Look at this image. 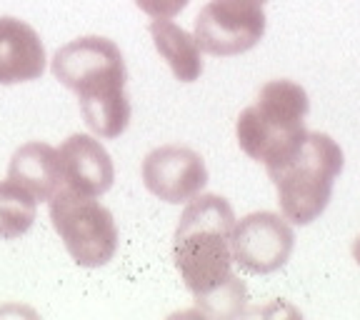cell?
I'll list each match as a JSON object with an SVG mask.
<instances>
[{
	"instance_id": "cell-1",
	"label": "cell",
	"mask_w": 360,
	"mask_h": 320,
	"mask_svg": "<svg viewBox=\"0 0 360 320\" xmlns=\"http://www.w3.org/2000/svg\"><path fill=\"white\" fill-rule=\"evenodd\" d=\"M236 213L223 196L191 198L173 238V260L198 305L210 315H236L245 300V286L233 276Z\"/></svg>"
},
{
	"instance_id": "cell-2",
	"label": "cell",
	"mask_w": 360,
	"mask_h": 320,
	"mask_svg": "<svg viewBox=\"0 0 360 320\" xmlns=\"http://www.w3.org/2000/svg\"><path fill=\"white\" fill-rule=\"evenodd\" d=\"M53 75L78 96L85 125L101 138H118L130 123L125 60L120 48L101 35L70 40L53 56Z\"/></svg>"
},
{
	"instance_id": "cell-3",
	"label": "cell",
	"mask_w": 360,
	"mask_h": 320,
	"mask_svg": "<svg viewBox=\"0 0 360 320\" xmlns=\"http://www.w3.org/2000/svg\"><path fill=\"white\" fill-rule=\"evenodd\" d=\"M308 93L292 80H270L260 88L258 101L240 113L236 123L238 146L248 158L268 168L285 163L303 146Z\"/></svg>"
},
{
	"instance_id": "cell-4",
	"label": "cell",
	"mask_w": 360,
	"mask_h": 320,
	"mask_svg": "<svg viewBox=\"0 0 360 320\" xmlns=\"http://www.w3.org/2000/svg\"><path fill=\"white\" fill-rule=\"evenodd\" d=\"M343 151L330 135L308 133L303 146L285 163L268 168L285 220L308 225L321 218L330 203L333 183L343 173Z\"/></svg>"
},
{
	"instance_id": "cell-5",
	"label": "cell",
	"mask_w": 360,
	"mask_h": 320,
	"mask_svg": "<svg viewBox=\"0 0 360 320\" xmlns=\"http://www.w3.org/2000/svg\"><path fill=\"white\" fill-rule=\"evenodd\" d=\"M48 203L53 228L80 268L110 263L118 250V228L105 205L65 186L58 188Z\"/></svg>"
},
{
	"instance_id": "cell-6",
	"label": "cell",
	"mask_w": 360,
	"mask_h": 320,
	"mask_svg": "<svg viewBox=\"0 0 360 320\" xmlns=\"http://www.w3.org/2000/svg\"><path fill=\"white\" fill-rule=\"evenodd\" d=\"M265 35V13L258 0H210L195 18V43L202 53L233 58L248 53Z\"/></svg>"
},
{
	"instance_id": "cell-7",
	"label": "cell",
	"mask_w": 360,
	"mask_h": 320,
	"mask_svg": "<svg viewBox=\"0 0 360 320\" xmlns=\"http://www.w3.org/2000/svg\"><path fill=\"white\" fill-rule=\"evenodd\" d=\"M233 263L250 276L276 273L290 258L295 233L278 213H250L233 228Z\"/></svg>"
},
{
	"instance_id": "cell-8",
	"label": "cell",
	"mask_w": 360,
	"mask_h": 320,
	"mask_svg": "<svg viewBox=\"0 0 360 320\" xmlns=\"http://www.w3.org/2000/svg\"><path fill=\"white\" fill-rule=\"evenodd\" d=\"M143 183L165 203H188L208 183L205 160L186 146H160L143 160Z\"/></svg>"
},
{
	"instance_id": "cell-9",
	"label": "cell",
	"mask_w": 360,
	"mask_h": 320,
	"mask_svg": "<svg viewBox=\"0 0 360 320\" xmlns=\"http://www.w3.org/2000/svg\"><path fill=\"white\" fill-rule=\"evenodd\" d=\"M63 186L83 196L98 198L112 188L115 168L108 151L93 135L75 133L58 151Z\"/></svg>"
},
{
	"instance_id": "cell-10",
	"label": "cell",
	"mask_w": 360,
	"mask_h": 320,
	"mask_svg": "<svg viewBox=\"0 0 360 320\" xmlns=\"http://www.w3.org/2000/svg\"><path fill=\"white\" fill-rule=\"evenodd\" d=\"M45 70V45L20 18H0V85L38 80Z\"/></svg>"
},
{
	"instance_id": "cell-11",
	"label": "cell",
	"mask_w": 360,
	"mask_h": 320,
	"mask_svg": "<svg viewBox=\"0 0 360 320\" xmlns=\"http://www.w3.org/2000/svg\"><path fill=\"white\" fill-rule=\"evenodd\" d=\"M8 180L22 186L35 200H51V196L63 186L58 151L48 143H25L11 158Z\"/></svg>"
},
{
	"instance_id": "cell-12",
	"label": "cell",
	"mask_w": 360,
	"mask_h": 320,
	"mask_svg": "<svg viewBox=\"0 0 360 320\" xmlns=\"http://www.w3.org/2000/svg\"><path fill=\"white\" fill-rule=\"evenodd\" d=\"M150 35L153 43H155V51L163 56V60L168 63L180 83H193V80L200 78V45L195 43V38L188 30L170 23L168 18H155L150 23Z\"/></svg>"
},
{
	"instance_id": "cell-13",
	"label": "cell",
	"mask_w": 360,
	"mask_h": 320,
	"mask_svg": "<svg viewBox=\"0 0 360 320\" xmlns=\"http://www.w3.org/2000/svg\"><path fill=\"white\" fill-rule=\"evenodd\" d=\"M38 200L13 180H0V238L15 241L33 228Z\"/></svg>"
},
{
	"instance_id": "cell-14",
	"label": "cell",
	"mask_w": 360,
	"mask_h": 320,
	"mask_svg": "<svg viewBox=\"0 0 360 320\" xmlns=\"http://www.w3.org/2000/svg\"><path fill=\"white\" fill-rule=\"evenodd\" d=\"M191 0H135V6L150 18H175Z\"/></svg>"
},
{
	"instance_id": "cell-15",
	"label": "cell",
	"mask_w": 360,
	"mask_h": 320,
	"mask_svg": "<svg viewBox=\"0 0 360 320\" xmlns=\"http://www.w3.org/2000/svg\"><path fill=\"white\" fill-rule=\"evenodd\" d=\"M353 258H355V263L360 265V236L355 238V243H353Z\"/></svg>"
},
{
	"instance_id": "cell-16",
	"label": "cell",
	"mask_w": 360,
	"mask_h": 320,
	"mask_svg": "<svg viewBox=\"0 0 360 320\" xmlns=\"http://www.w3.org/2000/svg\"><path fill=\"white\" fill-rule=\"evenodd\" d=\"M258 3H265V0H258Z\"/></svg>"
}]
</instances>
